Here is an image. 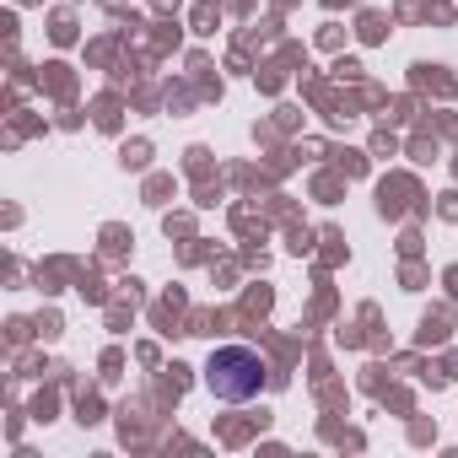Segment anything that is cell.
I'll list each match as a JSON object with an SVG mask.
<instances>
[{"label":"cell","instance_id":"6da1fadb","mask_svg":"<svg viewBox=\"0 0 458 458\" xmlns=\"http://www.w3.org/2000/svg\"><path fill=\"white\" fill-rule=\"evenodd\" d=\"M265 383H270V361L254 345H216L205 356V388L221 404H249Z\"/></svg>","mask_w":458,"mask_h":458}]
</instances>
